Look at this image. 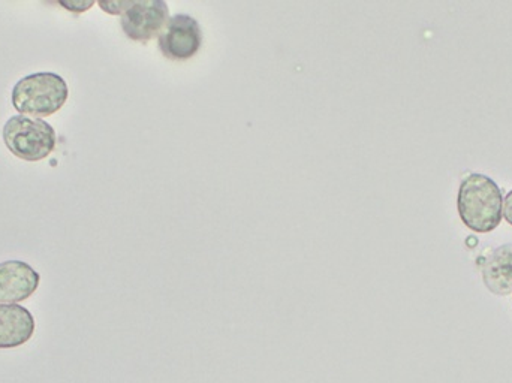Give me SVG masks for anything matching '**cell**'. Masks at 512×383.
Returning a JSON list of instances; mask_svg holds the SVG:
<instances>
[{
	"label": "cell",
	"instance_id": "1",
	"mask_svg": "<svg viewBox=\"0 0 512 383\" xmlns=\"http://www.w3.org/2000/svg\"><path fill=\"white\" fill-rule=\"evenodd\" d=\"M457 207L469 229L486 234L498 228L504 217V196L495 180L483 174H471L460 186Z\"/></svg>",
	"mask_w": 512,
	"mask_h": 383
},
{
	"label": "cell",
	"instance_id": "2",
	"mask_svg": "<svg viewBox=\"0 0 512 383\" xmlns=\"http://www.w3.org/2000/svg\"><path fill=\"white\" fill-rule=\"evenodd\" d=\"M66 81L54 72H36L21 78L12 89V105L21 116L48 117L68 101Z\"/></svg>",
	"mask_w": 512,
	"mask_h": 383
},
{
	"label": "cell",
	"instance_id": "3",
	"mask_svg": "<svg viewBox=\"0 0 512 383\" xmlns=\"http://www.w3.org/2000/svg\"><path fill=\"white\" fill-rule=\"evenodd\" d=\"M6 149L27 162L48 158L56 149V132L44 120L14 116L3 126Z\"/></svg>",
	"mask_w": 512,
	"mask_h": 383
},
{
	"label": "cell",
	"instance_id": "4",
	"mask_svg": "<svg viewBox=\"0 0 512 383\" xmlns=\"http://www.w3.org/2000/svg\"><path fill=\"white\" fill-rule=\"evenodd\" d=\"M203 32L200 23L188 14H176L168 18L165 29L159 35V48L171 60H188L198 53Z\"/></svg>",
	"mask_w": 512,
	"mask_h": 383
},
{
	"label": "cell",
	"instance_id": "5",
	"mask_svg": "<svg viewBox=\"0 0 512 383\" xmlns=\"http://www.w3.org/2000/svg\"><path fill=\"white\" fill-rule=\"evenodd\" d=\"M168 5L164 0L131 2L122 14V29L134 41H149L162 32L168 21Z\"/></svg>",
	"mask_w": 512,
	"mask_h": 383
},
{
	"label": "cell",
	"instance_id": "6",
	"mask_svg": "<svg viewBox=\"0 0 512 383\" xmlns=\"http://www.w3.org/2000/svg\"><path fill=\"white\" fill-rule=\"evenodd\" d=\"M38 271L23 261L0 264V304H17L29 300L39 286Z\"/></svg>",
	"mask_w": 512,
	"mask_h": 383
},
{
	"label": "cell",
	"instance_id": "7",
	"mask_svg": "<svg viewBox=\"0 0 512 383\" xmlns=\"http://www.w3.org/2000/svg\"><path fill=\"white\" fill-rule=\"evenodd\" d=\"M35 328V318L26 307L0 304V349L23 346L32 339Z\"/></svg>",
	"mask_w": 512,
	"mask_h": 383
},
{
	"label": "cell",
	"instance_id": "8",
	"mask_svg": "<svg viewBox=\"0 0 512 383\" xmlns=\"http://www.w3.org/2000/svg\"><path fill=\"white\" fill-rule=\"evenodd\" d=\"M484 283L487 288L498 295H508L512 292V244L498 247L490 253L489 258L484 261L483 268Z\"/></svg>",
	"mask_w": 512,
	"mask_h": 383
},
{
	"label": "cell",
	"instance_id": "9",
	"mask_svg": "<svg viewBox=\"0 0 512 383\" xmlns=\"http://www.w3.org/2000/svg\"><path fill=\"white\" fill-rule=\"evenodd\" d=\"M60 5L63 8L68 9V11L75 12V14H81V12H86L87 9L92 8L95 5L93 0H71V2H66V0H60Z\"/></svg>",
	"mask_w": 512,
	"mask_h": 383
},
{
	"label": "cell",
	"instance_id": "10",
	"mask_svg": "<svg viewBox=\"0 0 512 383\" xmlns=\"http://www.w3.org/2000/svg\"><path fill=\"white\" fill-rule=\"evenodd\" d=\"M131 2H99V6L108 14H123Z\"/></svg>",
	"mask_w": 512,
	"mask_h": 383
},
{
	"label": "cell",
	"instance_id": "11",
	"mask_svg": "<svg viewBox=\"0 0 512 383\" xmlns=\"http://www.w3.org/2000/svg\"><path fill=\"white\" fill-rule=\"evenodd\" d=\"M504 217L512 225V191L508 193L504 201Z\"/></svg>",
	"mask_w": 512,
	"mask_h": 383
}]
</instances>
